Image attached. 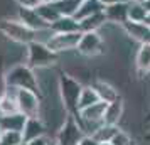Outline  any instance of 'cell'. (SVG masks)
I'll return each mask as SVG.
<instances>
[{
  "label": "cell",
  "instance_id": "cell-41",
  "mask_svg": "<svg viewBox=\"0 0 150 145\" xmlns=\"http://www.w3.org/2000/svg\"><path fill=\"white\" fill-rule=\"evenodd\" d=\"M0 135H2V130H0Z\"/></svg>",
  "mask_w": 150,
  "mask_h": 145
},
{
  "label": "cell",
  "instance_id": "cell-2",
  "mask_svg": "<svg viewBox=\"0 0 150 145\" xmlns=\"http://www.w3.org/2000/svg\"><path fill=\"white\" fill-rule=\"evenodd\" d=\"M5 79H7L8 88L14 90H30L35 91L37 95H41V88H39V81L35 76L34 69L29 68L27 64H17L5 73Z\"/></svg>",
  "mask_w": 150,
  "mask_h": 145
},
{
  "label": "cell",
  "instance_id": "cell-26",
  "mask_svg": "<svg viewBox=\"0 0 150 145\" xmlns=\"http://www.w3.org/2000/svg\"><path fill=\"white\" fill-rule=\"evenodd\" d=\"M21 144H24L21 132H2L0 145H21Z\"/></svg>",
  "mask_w": 150,
  "mask_h": 145
},
{
  "label": "cell",
  "instance_id": "cell-36",
  "mask_svg": "<svg viewBox=\"0 0 150 145\" xmlns=\"http://www.w3.org/2000/svg\"><path fill=\"white\" fill-rule=\"evenodd\" d=\"M47 145H57V144H56V140H54V142H49Z\"/></svg>",
  "mask_w": 150,
  "mask_h": 145
},
{
  "label": "cell",
  "instance_id": "cell-33",
  "mask_svg": "<svg viewBox=\"0 0 150 145\" xmlns=\"http://www.w3.org/2000/svg\"><path fill=\"white\" fill-rule=\"evenodd\" d=\"M143 5H145V8H147V12L150 14V0H143Z\"/></svg>",
  "mask_w": 150,
  "mask_h": 145
},
{
  "label": "cell",
  "instance_id": "cell-40",
  "mask_svg": "<svg viewBox=\"0 0 150 145\" xmlns=\"http://www.w3.org/2000/svg\"><path fill=\"white\" fill-rule=\"evenodd\" d=\"M138 2H143V0H138Z\"/></svg>",
  "mask_w": 150,
  "mask_h": 145
},
{
  "label": "cell",
  "instance_id": "cell-28",
  "mask_svg": "<svg viewBox=\"0 0 150 145\" xmlns=\"http://www.w3.org/2000/svg\"><path fill=\"white\" fill-rule=\"evenodd\" d=\"M7 91H8V84L7 79H5V73H4V62H2V57H0V98Z\"/></svg>",
  "mask_w": 150,
  "mask_h": 145
},
{
  "label": "cell",
  "instance_id": "cell-29",
  "mask_svg": "<svg viewBox=\"0 0 150 145\" xmlns=\"http://www.w3.org/2000/svg\"><path fill=\"white\" fill-rule=\"evenodd\" d=\"M15 2H17L19 7H27V8H35L39 5L37 0H15Z\"/></svg>",
  "mask_w": 150,
  "mask_h": 145
},
{
  "label": "cell",
  "instance_id": "cell-31",
  "mask_svg": "<svg viewBox=\"0 0 150 145\" xmlns=\"http://www.w3.org/2000/svg\"><path fill=\"white\" fill-rule=\"evenodd\" d=\"M47 144H49V140L46 137H39V138H35V140L27 142L25 145H47Z\"/></svg>",
  "mask_w": 150,
  "mask_h": 145
},
{
  "label": "cell",
  "instance_id": "cell-4",
  "mask_svg": "<svg viewBox=\"0 0 150 145\" xmlns=\"http://www.w3.org/2000/svg\"><path fill=\"white\" fill-rule=\"evenodd\" d=\"M0 32L7 39L17 42V44H24V46H27L29 42L32 41H37V34H39L32 29H29L27 25H24L19 19L17 21L2 19L0 21Z\"/></svg>",
  "mask_w": 150,
  "mask_h": 145
},
{
  "label": "cell",
  "instance_id": "cell-18",
  "mask_svg": "<svg viewBox=\"0 0 150 145\" xmlns=\"http://www.w3.org/2000/svg\"><path fill=\"white\" fill-rule=\"evenodd\" d=\"M100 12H105V5H103L100 0H81V5L76 12V19L81 21L84 17H89V15L100 14Z\"/></svg>",
  "mask_w": 150,
  "mask_h": 145
},
{
  "label": "cell",
  "instance_id": "cell-34",
  "mask_svg": "<svg viewBox=\"0 0 150 145\" xmlns=\"http://www.w3.org/2000/svg\"><path fill=\"white\" fill-rule=\"evenodd\" d=\"M39 4H44V2H52V0H37Z\"/></svg>",
  "mask_w": 150,
  "mask_h": 145
},
{
  "label": "cell",
  "instance_id": "cell-3",
  "mask_svg": "<svg viewBox=\"0 0 150 145\" xmlns=\"http://www.w3.org/2000/svg\"><path fill=\"white\" fill-rule=\"evenodd\" d=\"M57 52L49 49L46 42L32 41L27 44V66L32 69L49 68L57 62Z\"/></svg>",
  "mask_w": 150,
  "mask_h": 145
},
{
  "label": "cell",
  "instance_id": "cell-32",
  "mask_svg": "<svg viewBox=\"0 0 150 145\" xmlns=\"http://www.w3.org/2000/svg\"><path fill=\"white\" fill-rule=\"evenodd\" d=\"M100 2L106 7V5H113V4H118V2H128V0H100Z\"/></svg>",
  "mask_w": 150,
  "mask_h": 145
},
{
  "label": "cell",
  "instance_id": "cell-43",
  "mask_svg": "<svg viewBox=\"0 0 150 145\" xmlns=\"http://www.w3.org/2000/svg\"><path fill=\"white\" fill-rule=\"evenodd\" d=\"M128 2H132V0H128Z\"/></svg>",
  "mask_w": 150,
  "mask_h": 145
},
{
  "label": "cell",
  "instance_id": "cell-13",
  "mask_svg": "<svg viewBox=\"0 0 150 145\" xmlns=\"http://www.w3.org/2000/svg\"><path fill=\"white\" fill-rule=\"evenodd\" d=\"M46 135V127L42 123V120L39 117L34 118H27V122L24 125V130H22V138H24V144H27L30 140H35L39 137Z\"/></svg>",
  "mask_w": 150,
  "mask_h": 145
},
{
  "label": "cell",
  "instance_id": "cell-42",
  "mask_svg": "<svg viewBox=\"0 0 150 145\" xmlns=\"http://www.w3.org/2000/svg\"><path fill=\"white\" fill-rule=\"evenodd\" d=\"M21 145H25V144H21Z\"/></svg>",
  "mask_w": 150,
  "mask_h": 145
},
{
  "label": "cell",
  "instance_id": "cell-15",
  "mask_svg": "<svg viewBox=\"0 0 150 145\" xmlns=\"http://www.w3.org/2000/svg\"><path fill=\"white\" fill-rule=\"evenodd\" d=\"M91 86H93L95 91L98 93L100 100L105 101V103H111V101H115V100L120 98V93H118V90H116L115 86H111L110 83L103 81V79H96Z\"/></svg>",
  "mask_w": 150,
  "mask_h": 145
},
{
  "label": "cell",
  "instance_id": "cell-9",
  "mask_svg": "<svg viewBox=\"0 0 150 145\" xmlns=\"http://www.w3.org/2000/svg\"><path fill=\"white\" fill-rule=\"evenodd\" d=\"M19 21H21L24 25H27L29 29L35 30V32L49 30V24L39 15V12H37L35 8L19 7Z\"/></svg>",
  "mask_w": 150,
  "mask_h": 145
},
{
  "label": "cell",
  "instance_id": "cell-6",
  "mask_svg": "<svg viewBox=\"0 0 150 145\" xmlns=\"http://www.w3.org/2000/svg\"><path fill=\"white\" fill-rule=\"evenodd\" d=\"M14 95L21 113H24L27 118L39 117L41 95H37L35 91H30V90H14Z\"/></svg>",
  "mask_w": 150,
  "mask_h": 145
},
{
  "label": "cell",
  "instance_id": "cell-12",
  "mask_svg": "<svg viewBox=\"0 0 150 145\" xmlns=\"http://www.w3.org/2000/svg\"><path fill=\"white\" fill-rule=\"evenodd\" d=\"M27 122V117L21 113V111H15L10 115H0V130L2 132H21L24 130V125Z\"/></svg>",
  "mask_w": 150,
  "mask_h": 145
},
{
  "label": "cell",
  "instance_id": "cell-35",
  "mask_svg": "<svg viewBox=\"0 0 150 145\" xmlns=\"http://www.w3.org/2000/svg\"><path fill=\"white\" fill-rule=\"evenodd\" d=\"M145 22H147V24L150 25V14H149V17H147V21H145Z\"/></svg>",
  "mask_w": 150,
  "mask_h": 145
},
{
  "label": "cell",
  "instance_id": "cell-44",
  "mask_svg": "<svg viewBox=\"0 0 150 145\" xmlns=\"http://www.w3.org/2000/svg\"><path fill=\"white\" fill-rule=\"evenodd\" d=\"M149 120H150V117H149Z\"/></svg>",
  "mask_w": 150,
  "mask_h": 145
},
{
  "label": "cell",
  "instance_id": "cell-17",
  "mask_svg": "<svg viewBox=\"0 0 150 145\" xmlns=\"http://www.w3.org/2000/svg\"><path fill=\"white\" fill-rule=\"evenodd\" d=\"M49 30L51 32H81L78 19L76 17H69V15H61L56 22L51 24Z\"/></svg>",
  "mask_w": 150,
  "mask_h": 145
},
{
  "label": "cell",
  "instance_id": "cell-22",
  "mask_svg": "<svg viewBox=\"0 0 150 145\" xmlns=\"http://www.w3.org/2000/svg\"><path fill=\"white\" fill-rule=\"evenodd\" d=\"M149 17V12L143 5V2L132 0L128 2V21L132 22H145Z\"/></svg>",
  "mask_w": 150,
  "mask_h": 145
},
{
  "label": "cell",
  "instance_id": "cell-19",
  "mask_svg": "<svg viewBox=\"0 0 150 145\" xmlns=\"http://www.w3.org/2000/svg\"><path fill=\"white\" fill-rule=\"evenodd\" d=\"M78 22H79L81 32H95V30H98L106 22V17H105V12H100V14L84 17V19H81V21H78Z\"/></svg>",
  "mask_w": 150,
  "mask_h": 145
},
{
  "label": "cell",
  "instance_id": "cell-5",
  "mask_svg": "<svg viewBox=\"0 0 150 145\" xmlns=\"http://www.w3.org/2000/svg\"><path fill=\"white\" fill-rule=\"evenodd\" d=\"M84 135H88L83 125L78 122V118L71 113H66V120L62 123L61 130L56 135V144L57 145H78L83 140Z\"/></svg>",
  "mask_w": 150,
  "mask_h": 145
},
{
  "label": "cell",
  "instance_id": "cell-14",
  "mask_svg": "<svg viewBox=\"0 0 150 145\" xmlns=\"http://www.w3.org/2000/svg\"><path fill=\"white\" fill-rule=\"evenodd\" d=\"M135 68L140 76L150 73V42L140 44V47H138L137 56H135Z\"/></svg>",
  "mask_w": 150,
  "mask_h": 145
},
{
  "label": "cell",
  "instance_id": "cell-37",
  "mask_svg": "<svg viewBox=\"0 0 150 145\" xmlns=\"http://www.w3.org/2000/svg\"><path fill=\"white\" fill-rule=\"evenodd\" d=\"M147 138H149V140H150V133H149V135H147Z\"/></svg>",
  "mask_w": 150,
  "mask_h": 145
},
{
  "label": "cell",
  "instance_id": "cell-27",
  "mask_svg": "<svg viewBox=\"0 0 150 145\" xmlns=\"http://www.w3.org/2000/svg\"><path fill=\"white\" fill-rule=\"evenodd\" d=\"M110 144H111V145H132V144H133V140L130 138V135L127 133V132L118 130V132H116V135L111 138V142H110Z\"/></svg>",
  "mask_w": 150,
  "mask_h": 145
},
{
  "label": "cell",
  "instance_id": "cell-1",
  "mask_svg": "<svg viewBox=\"0 0 150 145\" xmlns=\"http://www.w3.org/2000/svg\"><path fill=\"white\" fill-rule=\"evenodd\" d=\"M81 90L83 84L78 79H74L73 76H69L66 73L59 74V95H61L62 105H64L68 113H71L78 118L79 123H81V117H79V110H78V101H79Z\"/></svg>",
  "mask_w": 150,
  "mask_h": 145
},
{
  "label": "cell",
  "instance_id": "cell-25",
  "mask_svg": "<svg viewBox=\"0 0 150 145\" xmlns=\"http://www.w3.org/2000/svg\"><path fill=\"white\" fill-rule=\"evenodd\" d=\"M54 5L61 15L74 17L79 5H81V0H54Z\"/></svg>",
  "mask_w": 150,
  "mask_h": 145
},
{
  "label": "cell",
  "instance_id": "cell-39",
  "mask_svg": "<svg viewBox=\"0 0 150 145\" xmlns=\"http://www.w3.org/2000/svg\"><path fill=\"white\" fill-rule=\"evenodd\" d=\"M132 145H137V144H135V142H133V144H132Z\"/></svg>",
  "mask_w": 150,
  "mask_h": 145
},
{
  "label": "cell",
  "instance_id": "cell-38",
  "mask_svg": "<svg viewBox=\"0 0 150 145\" xmlns=\"http://www.w3.org/2000/svg\"><path fill=\"white\" fill-rule=\"evenodd\" d=\"M101 145H111V144H101Z\"/></svg>",
  "mask_w": 150,
  "mask_h": 145
},
{
  "label": "cell",
  "instance_id": "cell-20",
  "mask_svg": "<svg viewBox=\"0 0 150 145\" xmlns=\"http://www.w3.org/2000/svg\"><path fill=\"white\" fill-rule=\"evenodd\" d=\"M120 130L118 128V125H100L98 128H96L93 133H91V137L98 140L100 144H110L111 142V138L116 135V132Z\"/></svg>",
  "mask_w": 150,
  "mask_h": 145
},
{
  "label": "cell",
  "instance_id": "cell-8",
  "mask_svg": "<svg viewBox=\"0 0 150 145\" xmlns=\"http://www.w3.org/2000/svg\"><path fill=\"white\" fill-rule=\"evenodd\" d=\"M103 39L100 37L98 30L95 32H81V39L78 42V47L76 51L83 56H88V57H93V56H98L103 52Z\"/></svg>",
  "mask_w": 150,
  "mask_h": 145
},
{
  "label": "cell",
  "instance_id": "cell-24",
  "mask_svg": "<svg viewBox=\"0 0 150 145\" xmlns=\"http://www.w3.org/2000/svg\"><path fill=\"white\" fill-rule=\"evenodd\" d=\"M96 101H100V96H98V93L95 91V88L93 86H83L81 95H79V101H78V110L79 111L84 110V108L91 106Z\"/></svg>",
  "mask_w": 150,
  "mask_h": 145
},
{
  "label": "cell",
  "instance_id": "cell-7",
  "mask_svg": "<svg viewBox=\"0 0 150 145\" xmlns=\"http://www.w3.org/2000/svg\"><path fill=\"white\" fill-rule=\"evenodd\" d=\"M79 39H81V32H52L46 44L49 46V49L59 54L64 51L76 49Z\"/></svg>",
  "mask_w": 150,
  "mask_h": 145
},
{
  "label": "cell",
  "instance_id": "cell-23",
  "mask_svg": "<svg viewBox=\"0 0 150 145\" xmlns=\"http://www.w3.org/2000/svg\"><path fill=\"white\" fill-rule=\"evenodd\" d=\"M19 111L17 101H15V95H14V88H8V91L0 98V115H10Z\"/></svg>",
  "mask_w": 150,
  "mask_h": 145
},
{
  "label": "cell",
  "instance_id": "cell-30",
  "mask_svg": "<svg viewBox=\"0 0 150 145\" xmlns=\"http://www.w3.org/2000/svg\"><path fill=\"white\" fill-rule=\"evenodd\" d=\"M78 145H101V144H100L98 140H95L91 135H84V137H83V140Z\"/></svg>",
  "mask_w": 150,
  "mask_h": 145
},
{
  "label": "cell",
  "instance_id": "cell-11",
  "mask_svg": "<svg viewBox=\"0 0 150 145\" xmlns=\"http://www.w3.org/2000/svg\"><path fill=\"white\" fill-rule=\"evenodd\" d=\"M105 17H106V22L123 25L128 21V2H118L113 5H106L105 7Z\"/></svg>",
  "mask_w": 150,
  "mask_h": 145
},
{
  "label": "cell",
  "instance_id": "cell-16",
  "mask_svg": "<svg viewBox=\"0 0 150 145\" xmlns=\"http://www.w3.org/2000/svg\"><path fill=\"white\" fill-rule=\"evenodd\" d=\"M122 115H123V98L120 96L118 100L106 105L103 123L105 125H118V122L122 120Z\"/></svg>",
  "mask_w": 150,
  "mask_h": 145
},
{
  "label": "cell",
  "instance_id": "cell-21",
  "mask_svg": "<svg viewBox=\"0 0 150 145\" xmlns=\"http://www.w3.org/2000/svg\"><path fill=\"white\" fill-rule=\"evenodd\" d=\"M35 10H37L39 15H41L42 19L49 24V27H51V24H52V22H56L59 17H61L59 10H57L56 5H54V0H52V2H44V4H39V5L35 7Z\"/></svg>",
  "mask_w": 150,
  "mask_h": 145
},
{
  "label": "cell",
  "instance_id": "cell-10",
  "mask_svg": "<svg viewBox=\"0 0 150 145\" xmlns=\"http://www.w3.org/2000/svg\"><path fill=\"white\" fill-rule=\"evenodd\" d=\"M122 27H123V30L127 32V35H130V37H132L133 41H137L138 44L150 42V25L147 22L127 21Z\"/></svg>",
  "mask_w": 150,
  "mask_h": 145
}]
</instances>
